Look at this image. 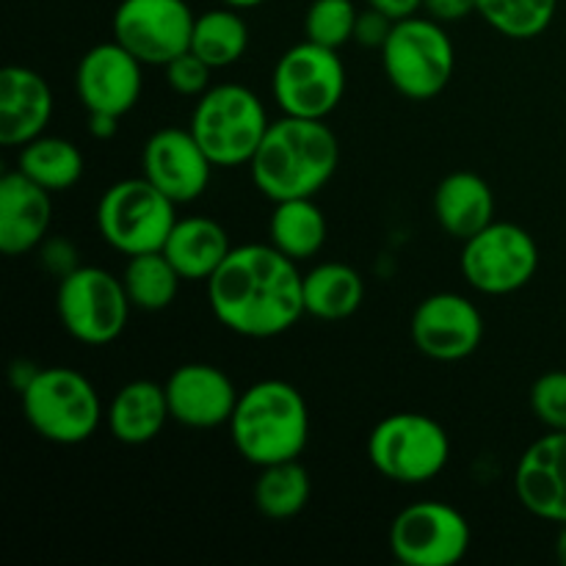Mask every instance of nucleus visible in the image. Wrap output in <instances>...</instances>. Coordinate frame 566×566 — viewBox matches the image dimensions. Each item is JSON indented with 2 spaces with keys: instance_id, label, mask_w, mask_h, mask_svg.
<instances>
[{
  "instance_id": "37",
  "label": "nucleus",
  "mask_w": 566,
  "mask_h": 566,
  "mask_svg": "<svg viewBox=\"0 0 566 566\" xmlns=\"http://www.w3.org/2000/svg\"><path fill=\"white\" fill-rule=\"evenodd\" d=\"M368 6L385 11V14L392 17V20H403V17L420 14L423 0H368Z\"/></svg>"
},
{
  "instance_id": "21",
  "label": "nucleus",
  "mask_w": 566,
  "mask_h": 566,
  "mask_svg": "<svg viewBox=\"0 0 566 566\" xmlns=\"http://www.w3.org/2000/svg\"><path fill=\"white\" fill-rule=\"evenodd\" d=\"M431 208L437 224L464 243L495 221V193L475 171H451L434 188Z\"/></svg>"
},
{
  "instance_id": "17",
  "label": "nucleus",
  "mask_w": 566,
  "mask_h": 566,
  "mask_svg": "<svg viewBox=\"0 0 566 566\" xmlns=\"http://www.w3.org/2000/svg\"><path fill=\"white\" fill-rule=\"evenodd\" d=\"M164 387L171 420L199 431L230 423L241 396L230 376L208 363L180 365Z\"/></svg>"
},
{
  "instance_id": "10",
  "label": "nucleus",
  "mask_w": 566,
  "mask_h": 566,
  "mask_svg": "<svg viewBox=\"0 0 566 566\" xmlns=\"http://www.w3.org/2000/svg\"><path fill=\"white\" fill-rule=\"evenodd\" d=\"M271 94L285 116L326 119L346 94V66L335 48L304 39L280 55L271 75Z\"/></svg>"
},
{
  "instance_id": "8",
  "label": "nucleus",
  "mask_w": 566,
  "mask_h": 566,
  "mask_svg": "<svg viewBox=\"0 0 566 566\" xmlns=\"http://www.w3.org/2000/svg\"><path fill=\"white\" fill-rule=\"evenodd\" d=\"M175 224L177 205L144 175L114 182L97 202L99 235L125 258L160 252Z\"/></svg>"
},
{
  "instance_id": "25",
  "label": "nucleus",
  "mask_w": 566,
  "mask_h": 566,
  "mask_svg": "<svg viewBox=\"0 0 566 566\" xmlns=\"http://www.w3.org/2000/svg\"><path fill=\"white\" fill-rule=\"evenodd\" d=\"M326 232H329L326 216L313 197L274 202V213L269 221L271 247H276L296 263L315 258L324 249Z\"/></svg>"
},
{
  "instance_id": "34",
  "label": "nucleus",
  "mask_w": 566,
  "mask_h": 566,
  "mask_svg": "<svg viewBox=\"0 0 566 566\" xmlns=\"http://www.w3.org/2000/svg\"><path fill=\"white\" fill-rule=\"evenodd\" d=\"M392 25H396V20H392V17H387L385 11L368 6V9L359 11V17H357L354 42L363 44V48H370V50H381L385 48L387 36H390Z\"/></svg>"
},
{
  "instance_id": "5",
  "label": "nucleus",
  "mask_w": 566,
  "mask_h": 566,
  "mask_svg": "<svg viewBox=\"0 0 566 566\" xmlns=\"http://www.w3.org/2000/svg\"><path fill=\"white\" fill-rule=\"evenodd\" d=\"M20 401L31 429L55 446H81L103 423L97 387L81 370L64 365L39 368Z\"/></svg>"
},
{
  "instance_id": "23",
  "label": "nucleus",
  "mask_w": 566,
  "mask_h": 566,
  "mask_svg": "<svg viewBox=\"0 0 566 566\" xmlns=\"http://www.w3.org/2000/svg\"><path fill=\"white\" fill-rule=\"evenodd\" d=\"M105 420L122 446H147L164 431L166 420H171L166 387L149 379L127 381L111 401Z\"/></svg>"
},
{
  "instance_id": "3",
  "label": "nucleus",
  "mask_w": 566,
  "mask_h": 566,
  "mask_svg": "<svg viewBox=\"0 0 566 566\" xmlns=\"http://www.w3.org/2000/svg\"><path fill=\"white\" fill-rule=\"evenodd\" d=\"M235 451L254 468L293 462L310 442V409L285 379H263L238 396L230 418Z\"/></svg>"
},
{
  "instance_id": "28",
  "label": "nucleus",
  "mask_w": 566,
  "mask_h": 566,
  "mask_svg": "<svg viewBox=\"0 0 566 566\" xmlns=\"http://www.w3.org/2000/svg\"><path fill=\"white\" fill-rule=\"evenodd\" d=\"M122 282H125L133 307L144 310V313H160V310L171 307V302L177 298L182 276L177 274L164 252H144L127 258Z\"/></svg>"
},
{
  "instance_id": "19",
  "label": "nucleus",
  "mask_w": 566,
  "mask_h": 566,
  "mask_svg": "<svg viewBox=\"0 0 566 566\" xmlns=\"http://www.w3.org/2000/svg\"><path fill=\"white\" fill-rule=\"evenodd\" d=\"M53 221L50 191L28 180L20 169L6 171L0 180V252L20 258L44 243Z\"/></svg>"
},
{
  "instance_id": "11",
  "label": "nucleus",
  "mask_w": 566,
  "mask_h": 566,
  "mask_svg": "<svg viewBox=\"0 0 566 566\" xmlns=\"http://www.w3.org/2000/svg\"><path fill=\"white\" fill-rule=\"evenodd\" d=\"M462 274L484 296H509L528 285L539 269V247L525 227L492 221L464 241Z\"/></svg>"
},
{
  "instance_id": "38",
  "label": "nucleus",
  "mask_w": 566,
  "mask_h": 566,
  "mask_svg": "<svg viewBox=\"0 0 566 566\" xmlns=\"http://www.w3.org/2000/svg\"><path fill=\"white\" fill-rule=\"evenodd\" d=\"M119 130V116L114 114H88V133H92L97 142H108Z\"/></svg>"
},
{
  "instance_id": "15",
  "label": "nucleus",
  "mask_w": 566,
  "mask_h": 566,
  "mask_svg": "<svg viewBox=\"0 0 566 566\" xmlns=\"http://www.w3.org/2000/svg\"><path fill=\"white\" fill-rule=\"evenodd\" d=\"M144 64L119 42L94 44L75 70V92L86 114L125 116L138 105Z\"/></svg>"
},
{
  "instance_id": "24",
  "label": "nucleus",
  "mask_w": 566,
  "mask_h": 566,
  "mask_svg": "<svg viewBox=\"0 0 566 566\" xmlns=\"http://www.w3.org/2000/svg\"><path fill=\"white\" fill-rule=\"evenodd\" d=\"M365 280L346 263H318L304 274V313L318 321H346L363 307Z\"/></svg>"
},
{
  "instance_id": "27",
  "label": "nucleus",
  "mask_w": 566,
  "mask_h": 566,
  "mask_svg": "<svg viewBox=\"0 0 566 566\" xmlns=\"http://www.w3.org/2000/svg\"><path fill=\"white\" fill-rule=\"evenodd\" d=\"M249 25L241 9L216 6L197 14L191 33V53H197L213 70H227L247 55Z\"/></svg>"
},
{
  "instance_id": "18",
  "label": "nucleus",
  "mask_w": 566,
  "mask_h": 566,
  "mask_svg": "<svg viewBox=\"0 0 566 566\" xmlns=\"http://www.w3.org/2000/svg\"><path fill=\"white\" fill-rule=\"evenodd\" d=\"M514 492L534 517L566 523V431H551L525 448L514 470Z\"/></svg>"
},
{
  "instance_id": "29",
  "label": "nucleus",
  "mask_w": 566,
  "mask_h": 566,
  "mask_svg": "<svg viewBox=\"0 0 566 566\" xmlns=\"http://www.w3.org/2000/svg\"><path fill=\"white\" fill-rule=\"evenodd\" d=\"M310 473L298 459L260 468L254 481V506L269 520H291L304 512L310 501Z\"/></svg>"
},
{
  "instance_id": "32",
  "label": "nucleus",
  "mask_w": 566,
  "mask_h": 566,
  "mask_svg": "<svg viewBox=\"0 0 566 566\" xmlns=\"http://www.w3.org/2000/svg\"><path fill=\"white\" fill-rule=\"evenodd\" d=\"M531 409L547 431H566V370H547L534 381Z\"/></svg>"
},
{
  "instance_id": "13",
  "label": "nucleus",
  "mask_w": 566,
  "mask_h": 566,
  "mask_svg": "<svg viewBox=\"0 0 566 566\" xmlns=\"http://www.w3.org/2000/svg\"><path fill=\"white\" fill-rule=\"evenodd\" d=\"M197 14L186 0H122L114 11V39L144 66H166L191 50Z\"/></svg>"
},
{
  "instance_id": "4",
  "label": "nucleus",
  "mask_w": 566,
  "mask_h": 566,
  "mask_svg": "<svg viewBox=\"0 0 566 566\" xmlns=\"http://www.w3.org/2000/svg\"><path fill=\"white\" fill-rule=\"evenodd\" d=\"M381 53V66L401 97L434 99L451 83L457 70V50L446 31V22L429 14H412L396 20Z\"/></svg>"
},
{
  "instance_id": "41",
  "label": "nucleus",
  "mask_w": 566,
  "mask_h": 566,
  "mask_svg": "<svg viewBox=\"0 0 566 566\" xmlns=\"http://www.w3.org/2000/svg\"><path fill=\"white\" fill-rule=\"evenodd\" d=\"M219 3H224V6H232V9H241V11H247V9H258V6H263L265 0H219Z\"/></svg>"
},
{
  "instance_id": "14",
  "label": "nucleus",
  "mask_w": 566,
  "mask_h": 566,
  "mask_svg": "<svg viewBox=\"0 0 566 566\" xmlns=\"http://www.w3.org/2000/svg\"><path fill=\"white\" fill-rule=\"evenodd\" d=\"M409 335L423 357L459 363L484 340V315L462 293H434L415 307Z\"/></svg>"
},
{
  "instance_id": "35",
  "label": "nucleus",
  "mask_w": 566,
  "mask_h": 566,
  "mask_svg": "<svg viewBox=\"0 0 566 566\" xmlns=\"http://www.w3.org/2000/svg\"><path fill=\"white\" fill-rule=\"evenodd\" d=\"M75 258L77 254H75V247H72V243H66V241H44L42 243V263L48 265L53 274H59V280L61 276L70 274V271L77 269Z\"/></svg>"
},
{
  "instance_id": "40",
  "label": "nucleus",
  "mask_w": 566,
  "mask_h": 566,
  "mask_svg": "<svg viewBox=\"0 0 566 566\" xmlns=\"http://www.w3.org/2000/svg\"><path fill=\"white\" fill-rule=\"evenodd\" d=\"M556 558L566 566V523L558 525V536H556Z\"/></svg>"
},
{
  "instance_id": "36",
  "label": "nucleus",
  "mask_w": 566,
  "mask_h": 566,
  "mask_svg": "<svg viewBox=\"0 0 566 566\" xmlns=\"http://www.w3.org/2000/svg\"><path fill=\"white\" fill-rule=\"evenodd\" d=\"M423 11L440 22H457L473 14L475 0H423Z\"/></svg>"
},
{
  "instance_id": "16",
  "label": "nucleus",
  "mask_w": 566,
  "mask_h": 566,
  "mask_svg": "<svg viewBox=\"0 0 566 566\" xmlns=\"http://www.w3.org/2000/svg\"><path fill=\"white\" fill-rule=\"evenodd\" d=\"M213 160L193 138L191 127H164L142 149V175L175 205L197 202L210 186Z\"/></svg>"
},
{
  "instance_id": "20",
  "label": "nucleus",
  "mask_w": 566,
  "mask_h": 566,
  "mask_svg": "<svg viewBox=\"0 0 566 566\" xmlns=\"http://www.w3.org/2000/svg\"><path fill=\"white\" fill-rule=\"evenodd\" d=\"M53 92L39 72L6 66L0 72V144L22 147L48 130L53 119Z\"/></svg>"
},
{
  "instance_id": "1",
  "label": "nucleus",
  "mask_w": 566,
  "mask_h": 566,
  "mask_svg": "<svg viewBox=\"0 0 566 566\" xmlns=\"http://www.w3.org/2000/svg\"><path fill=\"white\" fill-rule=\"evenodd\" d=\"M216 321L252 340L285 335L304 313V274L271 243L232 247L208 282Z\"/></svg>"
},
{
  "instance_id": "12",
  "label": "nucleus",
  "mask_w": 566,
  "mask_h": 566,
  "mask_svg": "<svg viewBox=\"0 0 566 566\" xmlns=\"http://www.w3.org/2000/svg\"><path fill=\"white\" fill-rule=\"evenodd\" d=\"M470 539V523L457 506L420 501L396 514L387 542L407 566H453L468 556Z\"/></svg>"
},
{
  "instance_id": "9",
  "label": "nucleus",
  "mask_w": 566,
  "mask_h": 566,
  "mask_svg": "<svg viewBox=\"0 0 566 566\" xmlns=\"http://www.w3.org/2000/svg\"><path fill=\"white\" fill-rule=\"evenodd\" d=\"M55 310L72 340L83 346H108L125 332L133 304L122 276L99 265H77L59 280Z\"/></svg>"
},
{
  "instance_id": "30",
  "label": "nucleus",
  "mask_w": 566,
  "mask_h": 566,
  "mask_svg": "<svg viewBox=\"0 0 566 566\" xmlns=\"http://www.w3.org/2000/svg\"><path fill=\"white\" fill-rule=\"evenodd\" d=\"M558 0H475V14L514 42L542 36L553 25Z\"/></svg>"
},
{
  "instance_id": "31",
  "label": "nucleus",
  "mask_w": 566,
  "mask_h": 566,
  "mask_svg": "<svg viewBox=\"0 0 566 566\" xmlns=\"http://www.w3.org/2000/svg\"><path fill=\"white\" fill-rule=\"evenodd\" d=\"M357 17L354 0H313L304 14V39L340 50L354 39Z\"/></svg>"
},
{
  "instance_id": "26",
  "label": "nucleus",
  "mask_w": 566,
  "mask_h": 566,
  "mask_svg": "<svg viewBox=\"0 0 566 566\" xmlns=\"http://www.w3.org/2000/svg\"><path fill=\"white\" fill-rule=\"evenodd\" d=\"M83 166L86 160L75 142L48 136V133L22 144L20 155H17V169L50 193L70 191L83 177Z\"/></svg>"
},
{
  "instance_id": "2",
  "label": "nucleus",
  "mask_w": 566,
  "mask_h": 566,
  "mask_svg": "<svg viewBox=\"0 0 566 566\" xmlns=\"http://www.w3.org/2000/svg\"><path fill=\"white\" fill-rule=\"evenodd\" d=\"M340 144L326 119L285 116L271 122L249 160L252 182L271 202L315 197L335 177Z\"/></svg>"
},
{
  "instance_id": "33",
  "label": "nucleus",
  "mask_w": 566,
  "mask_h": 566,
  "mask_svg": "<svg viewBox=\"0 0 566 566\" xmlns=\"http://www.w3.org/2000/svg\"><path fill=\"white\" fill-rule=\"evenodd\" d=\"M166 70V83H169L171 92L182 94V97H202L210 88V75H213V66L205 64L197 53L186 50L177 59H171Z\"/></svg>"
},
{
  "instance_id": "39",
  "label": "nucleus",
  "mask_w": 566,
  "mask_h": 566,
  "mask_svg": "<svg viewBox=\"0 0 566 566\" xmlns=\"http://www.w3.org/2000/svg\"><path fill=\"white\" fill-rule=\"evenodd\" d=\"M36 374H39L36 365H31L28 359H17V363L11 365V385H14L17 392H22L28 385H31V379Z\"/></svg>"
},
{
  "instance_id": "6",
  "label": "nucleus",
  "mask_w": 566,
  "mask_h": 566,
  "mask_svg": "<svg viewBox=\"0 0 566 566\" xmlns=\"http://www.w3.org/2000/svg\"><path fill=\"white\" fill-rule=\"evenodd\" d=\"M269 125L263 99L252 88L241 83H221L210 86L197 99L188 127L213 166L235 169L243 164L249 166Z\"/></svg>"
},
{
  "instance_id": "22",
  "label": "nucleus",
  "mask_w": 566,
  "mask_h": 566,
  "mask_svg": "<svg viewBox=\"0 0 566 566\" xmlns=\"http://www.w3.org/2000/svg\"><path fill=\"white\" fill-rule=\"evenodd\" d=\"M160 252L171 260L182 282H208L232 252L224 227L208 216L177 219Z\"/></svg>"
},
{
  "instance_id": "7",
  "label": "nucleus",
  "mask_w": 566,
  "mask_h": 566,
  "mask_svg": "<svg viewBox=\"0 0 566 566\" xmlns=\"http://www.w3.org/2000/svg\"><path fill=\"white\" fill-rule=\"evenodd\" d=\"M368 459L392 484L418 486L434 481L451 459V437L423 412H396L374 426Z\"/></svg>"
}]
</instances>
